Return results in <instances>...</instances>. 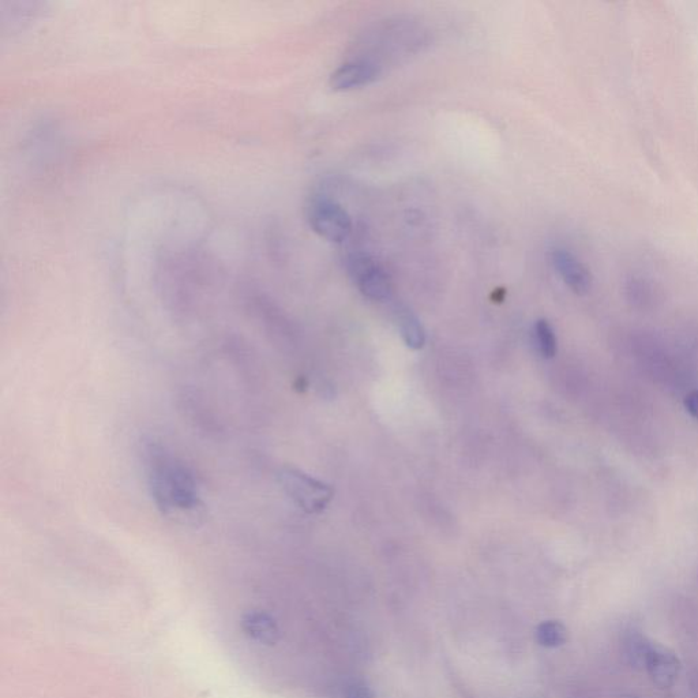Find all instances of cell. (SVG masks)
Masks as SVG:
<instances>
[{"label":"cell","instance_id":"obj_1","mask_svg":"<svg viewBox=\"0 0 698 698\" xmlns=\"http://www.w3.org/2000/svg\"><path fill=\"white\" fill-rule=\"evenodd\" d=\"M142 461L150 497L164 516L197 512L200 486L189 465L155 438L142 442Z\"/></svg>","mask_w":698,"mask_h":698},{"label":"cell","instance_id":"obj_2","mask_svg":"<svg viewBox=\"0 0 698 698\" xmlns=\"http://www.w3.org/2000/svg\"><path fill=\"white\" fill-rule=\"evenodd\" d=\"M307 223L322 239L343 243L354 230L351 216L339 202L325 194H314L306 206Z\"/></svg>","mask_w":698,"mask_h":698},{"label":"cell","instance_id":"obj_3","mask_svg":"<svg viewBox=\"0 0 698 698\" xmlns=\"http://www.w3.org/2000/svg\"><path fill=\"white\" fill-rule=\"evenodd\" d=\"M279 482L285 494L306 513H321L333 498V490L328 484L296 468L281 469Z\"/></svg>","mask_w":698,"mask_h":698},{"label":"cell","instance_id":"obj_4","mask_svg":"<svg viewBox=\"0 0 698 698\" xmlns=\"http://www.w3.org/2000/svg\"><path fill=\"white\" fill-rule=\"evenodd\" d=\"M629 655L634 663L644 664L660 688H671L677 681L681 663L674 652L663 645L648 643L643 637H633L629 641Z\"/></svg>","mask_w":698,"mask_h":698},{"label":"cell","instance_id":"obj_5","mask_svg":"<svg viewBox=\"0 0 698 698\" xmlns=\"http://www.w3.org/2000/svg\"><path fill=\"white\" fill-rule=\"evenodd\" d=\"M348 272L360 294L374 302L392 298L393 283L384 266L373 255L355 253L348 258Z\"/></svg>","mask_w":698,"mask_h":698},{"label":"cell","instance_id":"obj_6","mask_svg":"<svg viewBox=\"0 0 698 698\" xmlns=\"http://www.w3.org/2000/svg\"><path fill=\"white\" fill-rule=\"evenodd\" d=\"M381 74V66L373 60H349L333 71L329 78V85L335 92H351V90L373 85Z\"/></svg>","mask_w":698,"mask_h":698},{"label":"cell","instance_id":"obj_7","mask_svg":"<svg viewBox=\"0 0 698 698\" xmlns=\"http://www.w3.org/2000/svg\"><path fill=\"white\" fill-rule=\"evenodd\" d=\"M550 262L566 287L576 295H587L592 288V275L587 266L564 247H554L550 251Z\"/></svg>","mask_w":698,"mask_h":698},{"label":"cell","instance_id":"obj_8","mask_svg":"<svg viewBox=\"0 0 698 698\" xmlns=\"http://www.w3.org/2000/svg\"><path fill=\"white\" fill-rule=\"evenodd\" d=\"M243 630L254 641L273 645L279 641L280 630L275 619L265 613H250L243 619Z\"/></svg>","mask_w":698,"mask_h":698},{"label":"cell","instance_id":"obj_9","mask_svg":"<svg viewBox=\"0 0 698 698\" xmlns=\"http://www.w3.org/2000/svg\"><path fill=\"white\" fill-rule=\"evenodd\" d=\"M397 317H399V329L405 345L411 349L423 348L426 344V332L418 317L407 309L400 310Z\"/></svg>","mask_w":698,"mask_h":698},{"label":"cell","instance_id":"obj_10","mask_svg":"<svg viewBox=\"0 0 698 698\" xmlns=\"http://www.w3.org/2000/svg\"><path fill=\"white\" fill-rule=\"evenodd\" d=\"M568 640V630L558 621H546L536 629V641L542 647L558 648Z\"/></svg>","mask_w":698,"mask_h":698},{"label":"cell","instance_id":"obj_11","mask_svg":"<svg viewBox=\"0 0 698 698\" xmlns=\"http://www.w3.org/2000/svg\"><path fill=\"white\" fill-rule=\"evenodd\" d=\"M535 344L543 358L551 359L557 355V336L549 321L539 320L535 324Z\"/></svg>","mask_w":698,"mask_h":698},{"label":"cell","instance_id":"obj_12","mask_svg":"<svg viewBox=\"0 0 698 698\" xmlns=\"http://www.w3.org/2000/svg\"><path fill=\"white\" fill-rule=\"evenodd\" d=\"M347 698H374V693L369 685L356 682V684L349 686Z\"/></svg>","mask_w":698,"mask_h":698},{"label":"cell","instance_id":"obj_13","mask_svg":"<svg viewBox=\"0 0 698 698\" xmlns=\"http://www.w3.org/2000/svg\"><path fill=\"white\" fill-rule=\"evenodd\" d=\"M685 408L693 419L698 420V390H693L686 396Z\"/></svg>","mask_w":698,"mask_h":698},{"label":"cell","instance_id":"obj_14","mask_svg":"<svg viewBox=\"0 0 698 698\" xmlns=\"http://www.w3.org/2000/svg\"><path fill=\"white\" fill-rule=\"evenodd\" d=\"M629 698H636V697H629Z\"/></svg>","mask_w":698,"mask_h":698}]
</instances>
